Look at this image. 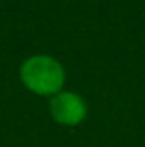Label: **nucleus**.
I'll use <instances>...</instances> for the list:
<instances>
[{
	"instance_id": "obj_1",
	"label": "nucleus",
	"mask_w": 145,
	"mask_h": 147,
	"mask_svg": "<svg viewBox=\"0 0 145 147\" xmlns=\"http://www.w3.org/2000/svg\"><path fill=\"white\" fill-rule=\"evenodd\" d=\"M19 76L26 90L41 97H54L65 86V69L48 54H34L26 58L19 69Z\"/></svg>"
},
{
	"instance_id": "obj_2",
	"label": "nucleus",
	"mask_w": 145,
	"mask_h": 147,
	"mask_svg": "<svg viewBox=\"0 0 145 147\" xmlns=\"http://www.w3.org/2000/svg\"><path fill=\"white\" fill-rule=\"evenodd\" d=\"M50 115L58 125L76 127L86 119L87 102L75 91H60L50 97Z\"/></svg>"
}]
</instances>
